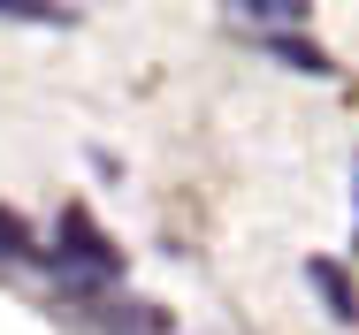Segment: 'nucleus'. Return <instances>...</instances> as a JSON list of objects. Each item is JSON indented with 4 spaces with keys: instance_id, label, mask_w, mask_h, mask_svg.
Listing matches in <instances>:
<instances>
[{
    "instance_id": "f257e3e1",
    "label": "nucleus",
    "mask_w": 359,
    "mask_h": 335,
    "mask_svg": "<svg viewBox=\"0 0 359 335\" xmlns=\"http://www.w3.org/2000/svg\"><path fill=\"white\" fill-rule=\"evenodd\" d=\"M39 267H54V282H62L69 297H100V290H115V282H123V252H115L84 213H62L54 259H39Z\"/></svg>"
},
{
    "instance_id": "f03ea898",
    "label": "nucleus",
    "mask_w": 359,
    "mask_h": 335,
    "mask_svg": "<svg viewBox=\"0 0 359 335\" xmlns=\"http://www.w3.org/2000/svg\"><path fill=\"white\" fill-rule=\"evenodd\" d=\"M0 15H15V23H69L62 0H0Z\"/></svg>"
},
{
    "instance_id": "7ed1b4c3",
    "label": "nucleus",
    "mask_w": 359,
    "mask_h": 335,
    "mask_svg": "<svg viewBox=\"0 0 359 335\" xmlns=\"http://www.w3.org/2000/svg\"><path fill=\"white\" fill-rule=\"evenodd\" d=\"M245 15H260V23H306V0H245Z\"/></svg>"
},
{
    "instance_id": "20e7f679",
    "label": "nucleus",
    "mask_w": 359,
    "mask_h": 335,
    "mask_svg": "<svg viewBox=\"0 0 359 335\" xmlns=\"http://www.w3.org/2000/svg\"><path fill=\"white\" fill-rule=\"evenodd\" d=\"M276 54H283V62H298L306 76H329V54H321V46H298V38H276Z\"/></svg>"
},
{
    "instance_id": "39448f33",
    "label": "nucleus",
    "mask_w": 359,
    "mask_h": 335,
    "mask_svg": "<svg viewBox=\"0 0 359 335\" xmlns=\"http://www.w3.org/2000/svg\"><path fill=\"white\" fill-rule=\"evenodd\" d=\"M0 259H31V236H23L15 213H0Z\"/></svg>"
}]
</instances>
